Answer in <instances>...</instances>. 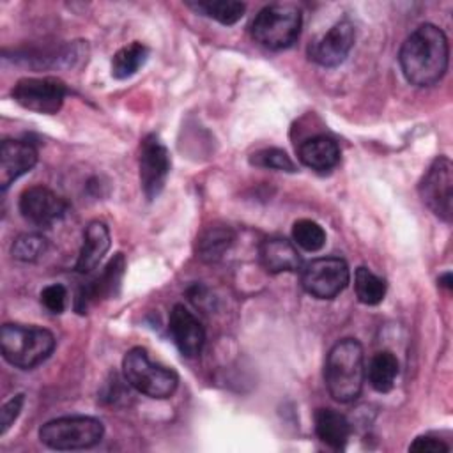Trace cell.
Returning a JSON list of instances; mask_svg holds the SVG:
<instances>
[{"instance_id": "52a82bcc", "label": "cell", "mask_w": 453, "mask_h": 453, "mask_svg": "<svg viewBox=\"0 0 453 453\" xmlns=\"http://www.w3.org/2000/svg\"><path fill=\"white\" fill-rule=\"evenodd\" d=\"M349 265L340 257L315 258L301 267V285L317 299L336 297L349 285Z\"/></svg>"}, {"instance_id": "ffe728a7", "label": "cell", "mask_w": 453, "mask_h": 453, "mask_svg": "<svg viewBox=\"0 0 453 453\" xmlns=\"http://www.w3.org/2000/svg\"><path fill=\"white\" fill-rule=\"evenodd\" d=\"M234 239L235 235L228 226H209L196 237V257L203 262H216L228 251Z\"/></svg>"}, {"instance_id": "83f0119b", "label": "cell", "mask_w": 453, "mask_h": 453, "mask_svg": "<svg viewBox=\"0 0 453 453\" xmlns=\"http://www.w3.org/2000/svg\"><path fill=\"white\" fill-rule=\"evenodd\" d=\"M65 301H67V290L60 283L48 285L41 292V303L51 313H62L65 308Z\"/></svg>"}, {"instance_id": "f546056e", "label": "cell", "mask_w": 453, "mask_h": 453, "mask_svg": "<svg viewBox=\"0 0 453 453\" xmlns=\"http://www.w3.org/2000/svg\"><path fill=\"white\" fill-rule=\"evenodd\" d=\"M411 451H419V453H437V451H448L449 446L444 444L441 439L432 437V435H419L414 439V442L409 446Z\"/></svg>"}, {"instance_id": "6da1fadb", "label": "cell", "mask_w": 453, "mask_h": 453, "mask_svg": "<svg viewBox=\"0 0 453 453\" xmlns=\"http://www.w3.org/2000/svg\"><path fill=\"white\" fill-rule=\"evenodd\" d=\"M398 58L409 83L430 87L437 83L448 69V37L437 25H419L402 44Z\"/></svg>"}, {"instance_id": "7c38bea8", "label": "cell", "mask_w": 453, "mask_h": 453, "mask_svg": "<svg viewBox=\"0 0 453 453\" xmlns=\"http://www.w3.org/2000/svg\"><path fill=\"white\" fill-rule=\"evenodd\" d=\"M356 39V30L350 21L342 19L333 25L320 39L313 41L308 48V55L313 62L324 67L340 65L350 53Z\"/></svg>"}, {"instance_id": "cb8c5ba5", "label": "cell", "mask_w": 453, "mask_h": 453, "mask_svg": "<svg viewBox=\"0 0 453 453\" xmlns=\"http://www.w3.org/2000/svg\"><path fill=\"white\" fill-rule=\"evenodd\" d=\"M196 12H203L205 16L219 21L221 25H234L237 23L246 11V5L242 2L234 0H214V2H198L189 4Z\"/></svg>"}, {"instance_id": "484cf974", "label": "cell", "mask_w": 453, "mask_h": 453, "mask_svg": "<svg viewBox=\"0 0 453 453\" xmlns=\"http://www.w3.org/2000/svg\"><path fill=\"white\" fill-rule=\"evenodd\" d=\"M48 250V241L39 234H21L12 242L11 253L19 262H34Z\"/></svg>"}, {"instance_id": "ac0fdd59", "label": "cell", "mask_w": 453, "mask_h": 453, "mask_svg": "<svg viewBox=\"0 0 453 453\" xmlns=\"http://www.w3.org/2000/svg\"><path fill=\"white\" fill-rule=\"evenodd\" d=\"M297 156L304 166L315 172H327L338 165L340 147L331 136L319 134L304 140L297 149Z\"/></svg>"}, {"instance_id": "f1b7e54d", "label": "cell", "mask_w": 453, "mask_h": 453, "mask_svg": "<svg viewBox=\"0 0 453 453\" xmlns=\"http://www.w3.org/2000/svg\"><path fill=\"white\" fill-rule=\"evenodd\" d=\"M23 403H25V395L19 393V395H14L11 400H7L2 405V409H0V434L2 435L9 430V426L14 423V419L19 416Z\"/></svg>"}, {"instance_id": "7a4b0ae2", "label": "cell", "mask_w": 453, "mask_h": 453, "mask_svg": "<svg viewBox=\"0 0 453 453\" xmlns=\"http://www.w3.org/2000/svg\"><path fill=\"white\" fill-rule=\"evenodd\" d=\"M324 380L329 395L340 403H349L361 395L365 354L357 340L345 338L331 347L324 366Z\"/></svg>"}, {"instance_id": "277c9868", "label": "cell", "mask_w": 453, "mask_h": 453, "mask_svg": "<svg viewBox=\"0 0 453 453\" xmlns=\"http://www.w3.org/2000/svg\"><path fill=\"white\" fill-rule=\"evenodd\" d=\"M122 372L131 388L150 398H168L179 384L177 373L168 366L154 363L142 347H133L126 352Z\"/></svg>"}, {"instance_id": "44dd1931", "label": "cell", "mask_w": 453, "mask_h": 453, "mask_svg": "<svg viewBox=\"0 0 453 453\" xmlns=\"http://www.w3.org/2000/svg\"><path fill=\"white\" fill-rule=\"evenodd\" d=\"M365 373L368 375V380L375 391L388 393L395 386L398 375V361L393 352L380 350L370 359L368 370Z\"/></svg>"}, {"instance_id": "d6986e66", "label": "cell", "mask_w": 453, "mask_h": 453, "mask_svg": "<svg viewBox=\"0 0 453 453\" xmlns=\"http://www.w3.org/2000/svg\"><path fill=\"white\" fill-rule=\"evenodd\" d=\"M315 432L322 442L334 449H342L349 441L350 423L334 409H319L315 412Z\"/></svg>"}, {"instance_id": "8fae6325", "label": "cell", "mask_w": 453, "mask_h": 453, "mask_svg": "<svg viewBox=\"0 0 453 453\" xmlns=\"http://www.w3.org/2000/svg\"><path fill=\"white\" fill-rule=\"evenodd\" d=\"M21 216L35 226H51L67 212V203L62 196L44 186H32L19 196Z\"/></svg>"}, {"instance_id": "4316f807", "label": "cell", "mask_w": 453, "mask_h": 453, "mask_svg": "<svg viewBox=\"0 0 453 453\" xmlns=\"http://www.w3.org/2000/svg\"><path fill=\"white\" fill-rule=\"evenodd\" d=\"M250 163L258 166V168H269V170H278V172H296V165L290 159V156L281 150V149H262L251 154Z\"/></svg>"}, {"instance_id": "4fadbf2b", "label": "cell", "mask_w": 453, "mask_h": 453, "mask_svg": "<svg viewBox=\"0 0 453 453\" xmlns=\"http://www.w3.org/2000/svg\"><path fill=\"white\" fill-rule=\"evenodd\" d=\"M168 331L179 352L186 357H196L205 343V331L200 320L184 306L175 304L170 311Z\"/></svg>"}, {"instance_id": "4dcf8cb0", "label": "cell", "mask_w": 453, "mask_h": 453, "mask_svg": "<svg viewBox=\"0 0 453 453\" xmlns=\"http://www.w3.org/2000/svg\"><path fill=\"white\" fill-rule=\"evenodd\" d=\"M439 285H441V287H446L448 290H451V288H453V285H451V273L442 274V276L439 278Z\"/></svg>"}, {"instance_id": "2e32d148", "label": "cell", "mask_w": 453, "mask_h": 453, "mask_svg": "<svg viewBox=\"0 0 453 453\" xmlns=\"http://www.w3.org/2000/svg\"><path fill=\"white\" fill-rule=\"evenodd\" d=\"M260 264L271 274L294 273L301 269V257L292 241L285 237H269L258 248Z\"/></svg>"}, {"instance_id": "5b68a950", "label": "cell", "mask_w": 453, "mask_h": 453, "mask_svg": "<svg viewBox=\"0 0 453 453\" xmlns=\"http://www.w3.org/2000/svg\"><path fill=\"white\" fill-rule=\"evenodd\" d=\"M303 14L294 4L265 5L251 23L253 39L269 50L292 46L301 32Z\"/></svg>"}, {"instance_id": "30bf717a", "label": "cell", "mask_w": 453, "mask_h": 453, "mask_svg": "<svg viewBox=\"0 0 453 453\" xmlns=\"http://www.w3.org/2000/svg\"><path fill=\"white\" fill-rule=\"evenodd\" d=\"M140 186L147 200H154L163 191L170 173V152L157 134H149L140 145Z\"/></svg>"}, {"instance_id": "8992f818", "label": "cell", "mask_w": 453, "mask_h": 453, "mask_svg": "<svg viewBox=\"0 0 453 453\" xmlns=\"http://www.w3.org/2000/svg\"><path fill=\"white\" fill-rule=\"evenodd\" d=\"M104 426L90 416H64L44 423L39 439L51 449H85L101 442Z\"/></svg>"}, {"instance_id": "e0dca14e", "label": "cell", "mask_w": 453, "mask_h": 453, "mask_svg": "<svg viewBox=\"0 0 453 453\" xmlns=\"http://www.w3.org/2000/svg\"><path fill=\"white\" fill-rule=\"evenodd\" d=\"M110 250V230L103 221H90L83 232V244L76 260L78 273L94 271Z\"/></svg>"}, {"instance_id": "9c48e42d", "label": "cell", "mask_w": 453, "mask_h": 453, "mask_svg": "<svg viewBox=\"0 0 453 453\" xmlns=\"http://www.w3.org/2000/svg\"><path fill=\"white\" fill-rule=\"evenodd\" d=\"M423 203L442 221H451L453 212V165L446 156L432 161L419 182Z\"/></svg>"}, {"instance_id": "3957f363", "label": "cell", "mask_w": 453, "mask_h": 453, "mask_svg": "<svg viewBox=\"0 0 453 453\" xmlns=\"http://www.w3.org/2000/svg\"><path fill=\"white\" fill-rule=\"evenodd\" d=\"M0 347L7 363L28 370L50 357L55 349V336L37 326L4 324L0 329Z\"/></svg>"}, {"instance_id": "9a60e30c", "label": "cell", "mask_w": 453, "mask_h": 453, "mask_svg": "<svg viewBox=\"0 0 453 453\" xmlns=\"http://www.w3.org/2000/svg\"><path fill=\"white\" fill-rule=\"evenodd\" d=\"M126 269V258L122 253H115V257L108 262V265L103 269V273L90 281L87 287L81 288L78 299H76V308L80 313L87 310V304L90 301H97L101 297H110L119 292L120 280L124 276Z\"/></svg>"}, {"instance_id": "603a6c76", "label": "cell", "mask_w": 453, "mask_h": 453, "mask_svg": "<svg viewBox=\"0 0 453 453\" xmlns=\"http://www.w3.org/2000/svg\"><path fill=\"white\" fill-rule=\"evenodd\" d=\"M354 290L363 304H379L386 296V281L366 267H357L354 273Z\"/></svg>"}, {"instance_id": "d4e9b609", "label": "cell", "mask_w": 453, "mask_h": 453, "mask_svg": "<svg viewBox=\"0 0 453 453\" xmlns=\"http://www.w3.org/2000/svg\"><path fill=\"white\" fill-rule=\"evenodd\" d=\"M292 239L304 251H319L326 244V232L313 219H297L292 226Z\"/></svg>"}, {"instance_id": "7402d4cb", "label": "cell", "mask_w": 453, "mask_h": 453, "mask_svg": "<svg viewBox=\"0 0 453 453\" xmlns=\"http://www.w3.org/2000/svg\"><path fill=\"white\" fill-rule=\"evenodd\" d=\"M149 48L138 41L120 48L111 58V76L117 80L131 78L147 62Z\"/></svg>"}, {"instance_id": "5bb4252c", "label": "cell", "mask_w": 453, "mask_h": 453, "mask_svg": "<svg viewBox=\"0 0 453 453\" xmlns=\"http://www.w3.org/2000/svg\"><path fill=\"white\" fill-rule=\"evenodd\" d=\"M37 163V150L23 140H4L0 147V188L7 189Z\"/></svg>"}, {"instance_id": "ba28073f", "label": "cell", "mask_w": 453, "mask_h": 453, "mask_svg": "<svg viewBox=\"0 0 453 453\" xmlns=\"http://www.w3.org/2000/svg\"><path fill=\"white\" fill-rule=\"evenodd\" d=\"M11 94L12 99L25 110L53 115L62 108L69 88L62 80L55 76L21 78L12 87Z\"/></svg>"}]
</instances>
